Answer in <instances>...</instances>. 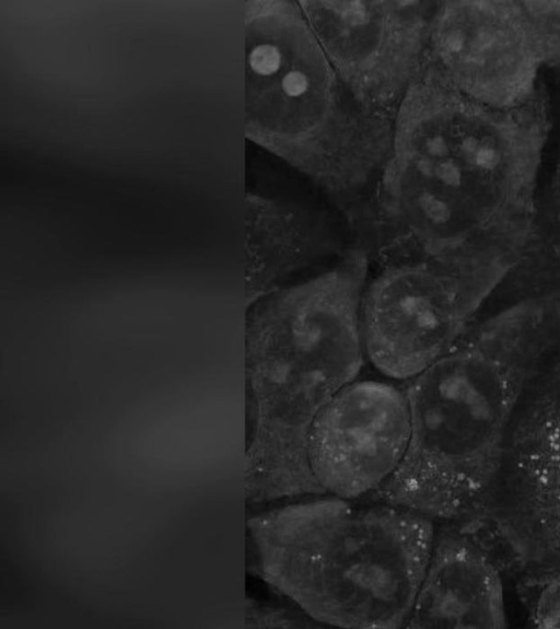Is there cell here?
Masks as SVG:
<instances>
[{"instance_id": "obj_2", "label": "cell", "mask_w": 560, "mask_h": 629, "mask_svg": "<svg viewBox=\"0 0 560 629\" xmlns=\"http://www.w3.org/2000/svg\"><path fill=\"white\" fill-rule=\"evenodd\" d=\"M552 352L548 328L520 307L508 306L467 329L407 381L406 454L366 499L435 523L467 519L499 475L521 403Z\"/></svg>"}, {"instance_id": "obj_10", "label": "cell", "mask_w": 560, "mask_h": 629, "mask_svg": "<svg viewBox=\"0 0 560 629\" xmlns=\"http://www.w3.org/2000/svg\"><path fill=\"white\" fill-rule=\"evenodd\" d=\"M525 3L544 54L546 67H560V1L525 0Z\"/></svg>"}, {"instance_id": "obj_6", "label": "cell", "mask_w": 560, "mask_h": 629, "mask_svg": "<svg viewBox=\"0 0 560 629\" xmlns=\"http://www.w3.org/2000/svg\"><path fill=\"white\" fill-rule=\"evenodd\" d=\"M433 45L442 81L476 103L511 109L540 92L546 65L525 0L445 2Z\"/></svg>"}, {"instance_id": "obj_1", "label": "cell", "mask_w": 560, "mask_h": 629, "mask_svg": "<svg viewBox=\"0 0 560 629\" xmlns=\"http://www.w3.org/2000/svg\"><path fill=\"white\" fill-rule=\"evenodd\" d=\"M424 114L417 175L390 183L387 209L425 257L501 286L540 247L544 95L498 109L441 81Z\"/></svg>"}, {"instance_id": "obj_7", "label": "cell", "mask_w": 560, "mask_h": 629, "mask_svg": "<svg viewBox=\"0 0 560 629\" xmlns=\"http://www.w3.org/2000/svg\"><path fill=\"white\" fill-rule=\"evenodd\" d=\"M410 438V413L402 388L375 381H353L314 421L307 457L325 494L365 499L397 470Z\"/></svg>"}, {"instance_id": "obj_12", "label": "cell", "mask_w": 560, "mask_h": 629, "mask_svg": "<svg viewBox=\"0 0 560 629\" xmlns=\"http://www.w3.org/2000/svg\"><path fill=\"white\" fill-rule=\"evenodd\" d=\"M249 621L255 622L259 628H310L317 627L315 620L308 617L300 608L289 610L287 608L258 605L252 606Z\"/></svg>"}, {"instance_id": "obj_11", "label": "cell", "mask_w": 560, "mask_h": 629, "mask_svg": "<svg viewBox=\"0 0 560 629\" xmlns=\"http://www.w3.org/2000/svg\"><path fill=\"white\" fill-rule=\"evenodd\" d=\"M539 230L541 251L560 264V137L555 168L545 198L539 202Z\"/></svg>"}, {"instance_id": "obj_8", "label": "cell", "mask_w": 560, "mask_h": 629, "mask_svg": "<svg viewBox=\"0 0 560 629\" xmlns=\"http://www.w3.org/2000/svg\"><path fill=\"white\" fill-rule=\"evenodd\" d=\"M498 567L464 529L436 523L427 568L408 629H499L506 627Z\"/></svg>"}, {"instance_id": "obj_13", "label": "cell", "mask_w": 560, "mask_h": 629, "mask_svg": "<svg viewBox=\"0 0 560 629\" xmlns=\"http://www.w3.org/2000/svg\"><path fill=\"white\" fill-rule=\"evenodd\" d=\"M533 615L540 628H560V575L542 585Z\"/></svg>"}, {"instance_id": "obj_5", "label": "cell", "mask_w": 560, "mask_h": 629, "mask_svg": "<svg viewBox=\"0 0 560 629\" xmlns=\"http://www.w3.org/2000/svg\"><path fill=\"white\" fill-rule=\"evenodd\" d=\"M489 298L469 275L438 259L390 266L363 292L365 357L383 375L408 381L456 343Z\"/></svg>"}, {"instance_id": "obj_9", "label": "cell", "mask_w": 560, "mask_h": 629, "mask_svg": "<svg viewBox=\"0 0 560 629\" xmlns=\"http://www.w3.org/2000/svg\"><path fill=\"white\" fill-rule=\"evenodd\" d=\"M511 439L527 514L540 544L560 556V354Z\"/></svg>"}, {"instance_id": "obj_4", "label": "cell", "mask_w": 560, "mask_h": 629, "mask_svg": "<svg viewBox=\"0 0 560 629\" xmlns=\"http://www.w3.org/2000/svg\"><path fill=\"white\" fill-rule=\"evenodd\" d=\"M436 523L411 510L329 494L248 521L260 579L319 624L405 628Z\"/></svg>"}, {"instance_id": "obj_3", "label": "cell", "mask_w": 560, "mask_h": 629, "mask_svg": "<svg viewBox=\"0 0 560 629\" xmlns=\"http://www.w3.org/2000/svg\"><path fill=\"white\" fill-rule=\"evenodd\" d=\"M366 265H340L271 293L248 328L250 503L324 494L310 468L311 428L364 362Z\"/></svg>"}]
</instances>
